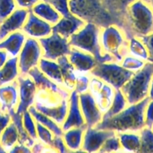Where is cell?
<instances>
[{
	"instance_id": "33",
	"label": "cell",
	"mask_w": 153,
	"mask_h": 153,
	"mask_svg": "<svg viewBox=\"0 0 153 153\" xmlns=\"http://www.w3.org/2000/svg\"><path fill=\"white\" fill-rule=\"evenodd\" d=\"M114 91L113 101H112L108 110L102 114V120L108 119V118L118 114L127 107L128 102H127L122 91L120 90H114Z\"/></svg>"
},
{
	"instance_id": "22",
	"label": "cell",
	"mask_w": 153,
	"mask_h": 153,
	"mask_svg": "<svg viewBox=\"0 0 153 153\" xmlns=\"http://www.w3.org/2000/svg\"><path fill=\"white\" fill-rule=\"evenodd\" d=\"M136 0H101L105 8L117 22V26L122 29L123 18L128 6ZM148 1V0H146Z\"/></svg>"
},
{
	"instance_id": "46",
	"label": "cell",
	"mask_w": 153,
	"mask_h": 153,
	"mask_svg": "<svg viewBox=\"0 0 153 153\" xmlns=\"http://www.w3.org/2000/svg\"><path fill=\"white\" fill-rule=\"evenodd\" d=\"M11 122V118L8 113H3L0 111V136L1 133L4 130V128L9 125ZM5 152V151L2 149V147L0 145V153Z\"/></svg>"
},
{
	"instance_id": "16",
	"label": "cell",
	"mask_w": 153,
	"mask_h": 153,
	"mask_svg": "<svg viewBox=\"0 0 153 153\" xmlns=\"http://www.w3.org/2000/svg\"><path fill=\"white\" fill-rule=\"evenodd\" d=\"M29 10L23 8H16L8 17L0 23V41L4 40L7 35L22 28Z\"/></svg>"
},
{
	"instance_id": "32",
	"label": "cell",
	"mask_w": 153,
	"mask_h": 153,
	"mask_svg": "<svg viewBox=\"0 0 153 153\" xmlns=\"http://www.w3.org/2000/svg\"><path fill=\"white\" fill-rule=\"evenodd\" d=\"M19 134L13 123H10L0 136V145L5 152L10 151L18 143Z\"/></svg>"
},
{
	"instance_id": "38",
	"label": "cell",
	"mask_w": 153,
	"mask_h": 153,
	"mask_svg": "<svg viewBox=\"0 0 153 153\" xmlns=\"http://www.w3.org/2000/svg\"><path fill=\"white\" fill-rule=\"evenodd\" d=\"M36 130H37V138L45 145L49 146V147H52V140H53V137L55 136L53 133L49 128L37 122H36Z\"/></svg>"
},
{
	"instance_id": "3",
	"label": "cell",
	"mask_w": 153,
	"mask_h": 153,
	"mask_svg": "<svg viewBox=\"0 0 153 153\" xmlns=\"http://www.w3.org/2000/svg\"><path fill=\"white\" fill-rule=\"evenodd\" d=\"M101 29L102 28L95 24L86 22L79 31L69 38L70 45L71 47L92 55L99 64L113 62V57L104 54L102 50L100 39Z\"/></svg>"
},
{
	"instance_id": "48",
	"label": "cell",
	"mask_w": 153,
	"mask_h": 153,
	"mask_svg": "<svg viewBox=\"0 0 153 153\" xmlns=\"http://www.w3.org/2000/svg\"><path fill=\"white\" fill-rule=\"evenodd\" d=\"M9 152L11 153H30L31 152V149H30L29 146H26V145L23 144V143H17L16 145L13 146L11 149H10Z\"/></svg>"
},
{
	"instance_id": "52",
	"label": "cell",
	"mask_w": 153,
	"mask_h": 153,
	"mask_svg": "<svg viewBox=\"0 0 153 153\" xmlns=\"http://www.w3.org/2000/svg\"><path fill=\"white\" fill-rule=\"evenodd\" d=\"M149 3L150 4L151 7H152V8L153 9V0H149Z\"/></svg>"
},
{
	"instance_id": "11",
	"label": "cell",
	"mask_w": 153,
	"mask_h": 153,
	"mask_svg": "<svg viewBox=\"0 0 153 153\" xmlns=\"http://www.w3.org/2000/svg\"><path fill=\"white\" fill-rule=\"evenodd\" d=\"M90 93L95 99L99 108L102 114L105 113L110 108L113 101L114 91L111 86L97 77L90 81Z\"/></svg>"
},
{
	"instance_id": "41",
	"label": "cell",
	"mask_w": 153,
	"mask_h": 153,
	"mask_svg": "<svg viewBox=\"0 0 153 153\" xmlns=\"http://www.w3.org/2000/svg\"><path fill=\"white\" fill-rule=\"evenodd\" d=\"M49 3L61 16H67L71 13L69 7V0H50Z\"/></svg>"
},
{
	"instance_id": "7",
	"label": "cell",
	"mask_w": 153,
	"mask_h": 153,
	"mask_svg": "<svg viewBox=\"0 0 153 153\" xmlns=\"http://www.w3.org/2000/svg\"><path fill=\"white\" fill-rule=\"evenodd\" d=\"M134 73L126 70L121 64L115 61L98 64L90 72V74L101 79L114 90H120Z\"/></svg>"
},
{
	"instance_id": "26",
	"label": "cell",
	"mask_w": 153,
	"mask_h": 153,
	"mask_svg": "<svg viewBox=\"0 0 153 153\" xmlns=\"http://www.w3.org/2000/svg\"><path fill=\"white\" fill-rule=\"evenodd\" d=\"M85 128L86 126H82L79 128H73L64 131L62 137L69 151L76 152L82 149Z\"/></svg>"
},
{
	"instance_id": "53",
	"label": "cell",
	"mask_w": 153,
	"mask_h": 153,
	"mask_svg": "<svg viewBox=\"0 0 153 153\" xmlns=\"http://www.w3.org/2000/svg\"><path fill=\"white\" fill-rule=\"evenodd\" d=\"M40 1H46V2H49V1H50V0H40Z\"/></svg>"
},
{
	"instance_id": "35",
	"label": "cell",
	"mask_w": 153,
	"mask_h": 153,
	"mask_svg": "<svg viewBox=\"0 0 153 153\" xmlns=\"http://www.w3.org/2000/svg\"><path fill=\"white\" fill-rule=\"evenodd\" d=\"M140 149L139 152H153V131L144 127L140 130Z\"/></svg>"
},
{
	"instance_id": "2",
	"label": "cell",
	"mask_w": 153,
	"mask_h": 153,
	"mask_svg": "<svg viewBox=\"0 0 153 153\" xmlns=\"http://www.w3.org/2000/svg\"><path fill=\"white\" fill-rule=\"evenodd\" d=\"M123 31L127 40L140 38L153 31V9L146 0H136L127 8L123 18Z\"/></svg>"
},
{
	"instance_id": "27",
	"label": "cell",
	"mask_w": 153,
	"mask_h": 153,
	"mask_svg": "<svg viewBox=\"0 0 153 153\" xmlns=\"http://www.w3.org/2000/svg\"><path fill=\"white\" fill-rule=\"evenodd\" d=\"M19 74L18 58H8L4 65L0 69V87L8 85L17 79Z\"/></svg>"
},
{
	"instance_id": "15",
	"label": "cell",
	"mask_w": 153,
	"mask_h": 153,
	"mask_svg": "<svg viewBox=\"0 0 153 153\" xmlns=\"http://www.w3.org/2000/svg\"><path fill=\"white\" fill-rule=\"evenodd\" d=\"M68 100V112L61 127L63 131H67L73 128L86 126L79 105V94L75 90L71 91Z\"/></svg>"
},
{
	"instance_id": "43",
	"label": "cell",
	"mask_w": 153,
	"mask_h": 153,
	"mask_svg": "<svg viewBox=\"0 0 153 153\" xmlns=\"http://www.w3.org/2000/svg\"><path fill=\"white\" fill-rule=\"evenodd\" d=\"M140 39L145 45L148 51L149 57H148L147 61L153 64V31L151 34L140 37Z\"/></svg>"
},
{
	"instance_id": "28",
	"label": "cell",
	"mask_w": 153,
	"mask_h": 153,
	"mask_svg": "<svg viewBox=\"0 0 153 153\" xmlns=\"http://www.w3.org/2000/svg\"><path fill=\"white\" fill-rule=\"evenodd\" d=\"M37 67H39L40 71L45 76H47L49 79L53 81L58 85L64 86L61 68H60V66L58 62H55V61L42 58L39 61Z\"/></svg>"
},
{
	"instance_id": "51",
	"label": "cell",
	"mask_w": 153,
	"mask_h": 153,
	"mask_svg": "<svg viewBox=\"0 0 153 153\" xmlns=\"http://www.w3.org/2000/svg\"><path fill=\"white\" fill-rule=\"evenodd\" d=\"M148 97H149V98L150 99V100H153V76L152 78V80H151V82H150V86H149Z\"/></svg>"
},
{
	"instance_id": "55",
	"label": "cell",
	"mask_w": 153,
	"mask_h": 153,
	"mask_svg": "<svg viewBox=\"0 0 153 153\" xmlns=\"http://www.w3.org/2000/svg\"><path fill=\"white\" fill-rule=\"evenodd\" d=\"M148 2H149V0H148Z\"/></svg>"
},
{
	"instance_id": "42",
	"label": "cell",
	"mask_w": 153,
	"mask_h": 153,
	"mask_svg": "<svg viewBox=\"0 0 153 153\" xmlns=\"http://www.w3.org/2000/svg\"><path fill=\"white\" fill-rule=\"evenodd\" d=\"M90 81L91 80H90L89 77L85 76V75H81V76H76L74 90L79 94L87 92L88 89H89Z\"/></svg>"
},
{
	"instance_id": "8",
	"label": "cell",
	"mask_w": 153,
	"mask_h": 153,
	"mask_svg": "<svg viewBox=\"0 0 153 153\" xmlns=\"http://www.w3.org/2000/svg\"><path fill=\"white\" fill-rule=\"evenodd\" d=\"M39 43L43 51L42 58L52 61H57L64 55L68 56L72 49L68 39L55 31L48 37L39 39Z\"/></svg>"
},
{
	"instance_id": "18",
	"label": "cell",
	"mask_w": 153,
	"mask_h": 153,
	"mask_svg": "<svg viewBox=\"0 0 153 153\" xmlns=\"http://www.w3.org/2000/svg\"><path fill=\"white\" fill-rule=\"evenodd\" d=\"M85 23L86 22L83 19L71 13L67 16H61L60 20L52 25V31L69 39L72 35L79 31Z\"/></svg>"
},
{
	"instance_id": "17",
	"label": "cell",
	"mask_w": 153,
	"mask_h": 153,
	"mask_svg": "<svg viewBox=\"0 0 153 153\" xmlns=\"http://www.w3.org/2000/svg\"><path fill=\"white\" fill-rule=\"evenodd\" d=\"M28 75L32 79L37 87V90H44V91H52L58 94L63 100H68L70 94L65 89L60 87L58 84L54 82L46 76H45L38 67H34L29 70Z\"/></svg>"
},
{
	"instance_id": "23",
	"label": "cell",
	"mask_w": 153,
	"mask_h": 153,
	"mask_svg": "<svg viewBox=\"0 0 153 153\" xmlns=\"http://www.w3.org/2000/svg\"><path fill=\"white\" fill-rule=\"evenodd\" d=\"M25 40L26 36L23 32L15 31L0 41V49L5 50L12 57H17Z\"/></svg>"
},
{
	"instance_id": "37",
	"label": "cell",
	"mask_w": 153,
	"mask_h": 153,
	"mask_svg": "<svg viewBox=\"0 0 153 153\" xmlns=\"http://www.w3.org/2000/svg\"><path fill=\"white\" fill-rule=\"evenodd\" d=\"M35 120L32 117L31 114L28 111L24 112L22 114V124L25 128V131L28 134V135L37 141V130H36V123Z\"/></svg>"
},
{
	"instance_id": "47",
	"label": "cell",
	"mask_w": 153,
	"mask_h": 153,
	"mask_svg": "<svg viewBox=\"0 0 153 153\" xmlns=\"http://www.w3.org/2000/svg\"><path fill=\"white\" fill-rule=\"evenodd\" d=\"M40 0H15L16 6L19 8L31 10Z\"/></svg>"
},
{
	"instance_id": "24",
	"label": "cell",
	"mask_w": 153,
	"mask_h": 153,
	"mask_svg": "<svg viewBox=\"0 0 153 153\" xmlns=\"http://www.w3.org/2000/svg\"><path fill=\"white\" fill-rule=\"evenodd\" d=\"M31 10L36 16L52 25L56 24L61 18L60 13L51 5L50 3L46 1H39Z\"/></svg>"
},
{
	"instance_id": "31",
	"label": "cell",
	"mask_w": 153,
	"mask_h": 153,
	"mask_svg": "<svg viewBox=\"0 0 153 153\" xmlns=\"http://www.w3.org/2000/svg\"><path fill=\"white\" fill-rule=\"evenodd\" d=\"M121 147L124 151L139 152L140 149V137L134 132H123L117 134Z\"/></svg>"
},
{
	"instance_id": "21",
	"label": "cell",
	"mask_w": 153,
	"mask_h": 153,
	"mask_svg": "<svg viewBox=\"0 0 153 153\" xmlns=\"http://www.w3.org/2000/svg\"><path fill=\"white\" fill-rule=\"evenodd\" d=\"M38 111L53 120L58 125H62L67 117L68 112V100L65 99L59 105L55 106H46L39 102H35L34 105Z\"/></svg>"
},
{
	"instance_id": "40",
	"label": "cell",
	"mask_w": 153,
	"mask_h": 153,
	"mask_svg": "<svg viewBox=\"0 0 153 153\" xmlns=\"http://www.w3.org/2000/svg\"><path fill=\"white\" fill-rule=\"evenodd\" d=\"M120 142L118 138L117 134L112 137L108 138L104 143L102 144V147L99 150L100 152H119L121 151Z\"/></svg>"
},
{
	"instance_id": "20",
	"label": "cell",
	"mask_w": 153,
	"mask_h": 153,
	"mask_svg": "<svg viewBox=\"0 0 153 153\" xmlns=\"http://www.w3.org/2000/svg\"><path fill=\"white\" fill-rule=\"evenodd\" d=\"M18 102L19 91L16 81L0 87V111L7 113L9 111L15 109Z\"/></svg>"
},
{
	"instance_id": "9",
	"label": "cell",
	"mask_w": 153,
	"mask_h": 153,
	"mask_svg": "<svg viewBox=\"0 0 153 153\" xmlns=\"http://www.w3.org/2000/svg\"><path fill=\"white\" fill-rule=\"evenodd\" d=\"M43 51L40 43L36 39H26L18 58V67L22 76H26L31 69L37 67L42 58Z\"/></svg>"
},
{
	"instance_id": "49",
	"label": "cell",
	"mask_w": 153,
	"mask_h": 153,
	"mask_svg": "<svg viewBox=\"0 0 153 153\" xmlns=\"http://www.w3.org/2000/svg\"><path fill=\"white\" fill-rule=\"evenodd\" d=\"M48 146L45 145L44 143H42L41 141L40 142H37V143H35L34 142V145L31 146V148H32L31 149V152H42L43 150L46 149L47 148Z\"/></svg>"
},
{
	"instance_id": "54",
	"label": "cell",
	"mask_w": 153,
	"mask_h": 153,
	"mask_svg": "<svg viewBox=\"0 0 153 153\" xmlns=\"http://www.w3.org/2000/svg\"><path fill=\"white\" fill-rule=\"evenodd\" d=\"M152 131H153V126H152Z\"/></svg>"
},
{
	"instance_id": "34",
	"label": "cell",
	"mask_w": 153,
	"mask_h": 153,
	"mask_svg": "<svg viewBox=\"0 0 153 153\" xmlns=\"http://www.w3.org/2000/svg\"><path fill=\"white\" fill-rule=\"evenodd\" d=\"M128 54L143 61H147L148 51L140 38L136 37H130L128 40Z\"/></svg>"
},
{
	"instance_id": "19",
	"label": "cell",
	"mask_w": 153,
	"mask_h": 153,
	"mask_svg": "<svg viewBox=\"0 0 153 153\" xmlns=\"http://www.w3.org/2000/svg\"><path fill=\"white\" fill-rule=\"evenodd\" d=\"M67 57L76 70L81 73H90L99 64L92 55L73 47Z\"/></svg>"
},
{
	"instance_id": "13",
	"label": "cell",
	"mask_w": 153,
	"mask_h": 153,
	"mask_svg": "<svg viewBox=\"0 0 153 153\" xmlns=\"http://www.w3.org/2000/svg\"><path fill=\"white\" fill-rule=\"evenodd\" d=\"M117 133L111 130L98 129L95 127H86L84 132L82 151L88 152H99L104 142Z\"/></svg>"
},
{
	"instance_id": "1",
	"label": "cell",
	"mask_w": 153,
	"mask_h": 153,
	"mask_svg": "<svg viewBox=\"0 0 153 153\" xmlns=\"http://www.w3.org/2000/svg\"><path fill=\"white\" fill-rule=\"evenodd\" d=\"M150 101L149 97L135 104L129 105L118 114L102 120L95 128L111 130L117 133L138 132L145 127V111Z\"/></svg>"
},
{
	"instance_id": "10",
	"label": "cell",
	"mask_w": 153,
	"mask_h": 153,
	"mask_svg": "<svg viewBox=\"0 0 153 153\" xmlns=\"http://www.w3.org/2000/svg\"><path fill=\"white\" fill-rule=\"evenodd\" d=\"M19 102L16 112L22 114L33 105L37 94V87L30 76H19L17 77Z\"/></svg>"
},
{
	"instance_id": "14",
	"label": "cell",
	"mask_w": 153,
	"mask_h": 153,
	"mask_svg": "<svg viewBox=\"0 0 153 153\" xmlns=\"http://www.w3.org/2000/svg\"><path fill=\"white\" fill-rule=\"evenodd\" d=\"M22 30L28 37L39 40L52 34V25L36 16L31 10H29L28 16Z\"/></svg>"
},
{
	"instance_id": "30",
	"label": "cell",
	"mask_w": 153,
	"mask_h": 153,
	"mask_svg": "<svg viewBox=\"0 0 153 153\" xmlns=\"http://www.w3.org/2000/svg\"><path fill=\"white\" fill-rule=\"evenodd\" d=\"M7 113L10 114V118H11V121L16 126V129H17L18 134H19V140L18 143H23V144L26 145V146H29L30 148L34 145L35 140H33L27 131H25V128L22 124V114H19L16 112L15 109H12V110L9 111Z\"/></svg>"
},
{
	"instance_id": "44",
	"label": "cell",
	"mask_w": 153,
	"mask_h": 153,
	"mask_svg": "<svg viewBox=\"0 0 153 153\" xmlns=\"http://www.w3.org/2000/svg\"><path fill=\"white\" fill-rule=\"evenodd\" d=\"M51 148L55 149V151H58V152L62 153L70 152L67 146H66L63 137H60V136H54L52 147Z\"/></svg>"
},
{
	"instance_id": "5",
	"label": "cell",
	"mask_w": 153,
	"mask_h": 153,
	"mask_svg": "<svg viewBox=\"0 0 153 153\" xmlns=\"http://www.w3.org/2000/svg\"><path fill=\"white\" fill-rule=\"evenodd\" d=\"M152 76L153 64L147 62L122 87L120 91L128 105L135 104L148 97Z\"/></svg>"
},
{
	"instance_id": "29",
	"label": "cell",
	"mask_w": 153,
	"mask_h": 153,
	"mask_svg": "<svg viewBox=\"0 0 153 153\" xmlns=\"http://www.w3.org/2000/svg\"><path fill=\"white\" fill-rule=\"evenodd\" d=\"M28 111L31 114L32 117L34 118L35 122L39 123L41 125H43V126L49 128L55 136L62 137L63 134H64V131H63L62 128L58 123H56L53 120L51 119L50 117H47L46 115L42 114L41 112L38 111L34 105H31L28 108Z\"/></svg>"
},
{
	"instance_id": "39",
	"label": "cell",
	"mask_w": 153,
	"mask_h": 153,
	"mask_svg": "<svg viewBox=\"0 0 153 153\" xmlns=\"http://www.w3.org/2000/svg\"><path fill=\"white\" fill-rule=\"evenodd\" d=\"M15 0H0V23L16 9Z\"/></svg>"
},
{
	"instance_id": "12",
	"label": "cell",
	"mask_w": 153,
	"mask_h": 153,
	"mask_svg": "<svg viewBox=\"0 0 153 153\" xmlns=\"http://www.w3.org/2000/svg\"><path fill=\"white\" fill-rule=\"evenodd\" d=\"M79 105L86 127H95L102 120V114L90 92L79 94Z\"/></svg>"
},
{
	"instance_id": "25",
	"label": "cell",
	"mask_w": 153,
	"mask_h": 153,
	"mask_svg": "<svg viewBox=\"0 0 153 153\" xmlns=\"http://www.w3.org/2000/svg\"><path fill=\"white\" fill-rule=\"evenodd\" d=\"M57 62L61 68V75L63 78V84L69 91L74 90L75 83L76 80V75L74 68L68 59V57L64 55L57 59Z\"/></svg>"
},
{
	"instance_id": "4",
	"label": "cell",
	"mask_w": 153,
	"mask_h": 153,
	"mask_svg": "<svg viewBox=\"0 0 153 153\" xmlns=\"http://www.w3.org/2000/svg\"><path fill=\"white\" fill-rule=\"evenodd\" d=\"M69 7L73 14L85 22L94 23L102 28L110 25H117L101 0H69Z\"/></svg>"
},
{
	"instance_id": "36",
	"label": "cell",
	"mask_w": 153,
	"mask_h": 153,
	"mask_svg": "<svg viewBox=\"0 0 153 153\" xmlns=\"http://www.w3.org/2000/svg\"><path fill=\"white\" fill-rule=\"evenodd\" d=\"M120 64L121 66L126 70L135 73V72L138 71L140 69L143 68L146 63L143 60L135 58L131 55H127L124 57Z\"/></svg>"
},
{
	"instance_id": "50",
	"label": "cell",
	"mask_w": 153,
	"mask_h": 153,
	"mask_svg": "<svg viewBox=\"0 0 153 153\" xmlns=\"http://www.w3.org/2000/svg\"><path fill=\"white\" fill-rule=\"evenodd\" d=\"M8 59V54L4 49H0V69L4 65Z\"/></svg>"
},
{
	"instance_id": "45",
	"label": "cell",
	"mask_w": 153,
	"mask_h": 153,
	"mask_svg": "<svg viewBox=\"0 0 153 153\" xmlns=\"http://www.w3.org/2000/svg\"><path fill=\"white\" fill-rule=\"evenodd\" d=\"M153 126V100L148 103L145 111V127L152 128Z\"/></svg>"
},
{
	"instance_id": "6",
	"label": "cell",
	"mask_w": 153,
	"mask_h": 153,
	"mask_svg": "<svg viewBox=\"0 0 153 153\" xmlns=\"http://www.w3.org/2000/svg\"><path fill=\"white\" fill-rule=\"evenodd\" d=\"M100 46L104 54L111 55L115 62L120 64L128 55V40L123 31L116 25H110L101 29Z\"/></svg>"
}]
</instances>
